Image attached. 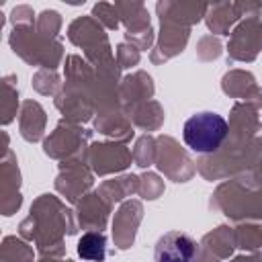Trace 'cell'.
I'll list each match as a JSON object with an SVG mask.
<instances>
[{
	"label": "cell",
	"mask_w": 262,
	"mask_h": 262,
	"mask_svg": "<svg viewBox=\"0 0 262 262\" xmlns=\"http://www.w3.org/2000/svg\"><path fill=\"white\" fill-rule=\"evenodd\" d=\"M196 242L184 231H166L154 246L156 262H194Z\"/></svg>",
	"instance_id": "cell-2"
},
{
	"label": "cell",
	"mask_w": 262,
	"mask_h": 262,
	"mask_svg": "<svg viewBox=\"0 0 262 262\" xmlns=\"http://www.w3.org/2000/svg\"><path fill=\"white\" fill-rule=\"evenodd\" d=\"M227 121L213 111H201L190 115L182 127L184 143L196 154H211L221 147L227 137Z\"/></svg>",
	"instance_id": "cell-1"
},
{
	"label": "cell",
	"mask_w": 262,
	"mask_h": 262,
	"mask_svg": "<svg viewBox=\"0 0 262 262\" xmlns=\"http://www.w3.org/2000/svg\"><path fill=\"white\" fill-rule=\"evenodd\" d=\"M78 254L90 262H102L106 258V237L98 231H86L78 242Z\"/></svg>",
	"instance_id": "cell-3"
}]
</instances>
